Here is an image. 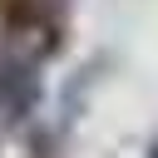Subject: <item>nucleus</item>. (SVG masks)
Masks as SVG:
<instances>
[{
  "instance_id": "nucleus-1",
  "label": "nucleus",
  "mask_w": 158,
  "mask_h": 158,
  "mask_svg": "<svg viewBox=\"0 0 158 158\" xmlns=\"http://www.w3.org/2000/svg\"><path fill=\"white\" fill-rule=\"evenodd\" d=\"M64 15L54 0H0V40L25 49L30 59H44L59 49Z\"/></svg>"
},
{
  "instance_id": "nucleus-2",
  "label": "nucleus",
  "mask_w": 158,
  "mask_h": 158,
  "mask_svg": "<svg viewBox=\"0 0 158 158\" xmlns=\"http://www.w3.org/2000/svg\"><path fill=\"white\" fill-rule=\"evenodd\" d=\"M40 104V59H30L25 49L0 40V114L10 123L30 118V109Z\"/></svg>"
},
{
  "instance_id": "nucleus-3",
  "label": "nucleus",
  "mask_w": 158,
  "mask_h": 158,
  "mask_svg": "<svg viewBox=\"0 0 158 158\" xmlns=\"http://www.w3.org/2000/svg\"><path fill=\"white\" fill-rule=\"evenodd\" d=\"M148 158H158V133H153V138H148Z\"/></svg>"
}]
</instances>
